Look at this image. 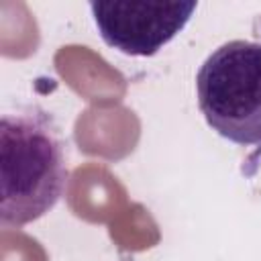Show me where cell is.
I'll return each mask as SVG.
<instances>
[{
	"instance_id": "1",
	"label": "cell",
	"mask_w": 261,
	"mask_h": 261,
	"mask_svg": "<svg viewBox=\"0 0 261 261\" xmlns=\"http://www.w3.org/2000/svg\"><path fill=\"white\" fill-rule=\"evenodd\" d=\"M61 143L43 114L0 120V222L22 226L49 212L63 194Z\"/></svg>"
},
{
	"instance_id": "2",
	"label": "cell",
	"mask_w": 261,
	"mask_h": 261,
	"mask_svg": "<svg viewBox=\"0 0 261 261\" xmlns=\"http://www.w3.org/2000/svg\"><path fill=\"white\" fill-rule=\"evenodd\" d=\"M198 106L208 126L249 147V175L261 159V43L228 41L214 49L196 75Z\"/></svg>"
},
{
	"instance_id": "3",
	"label": "cell",
	"mask_w": 261,
	"mask_h": 261,
	"mask_svg": "<svg viewBox=\"0 0 261 261\" xmlns=\"http://www.w3.org/2000/svg\"><path fill=\"white\" fill-rule=\"evenodd\" d=\"M106 45L126 55L149 57L167 45L196 10L194 0H98L90 2Z\"/></svg>"
}]
</instances>
